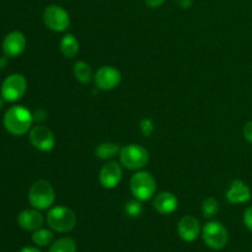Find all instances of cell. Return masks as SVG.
Masks as SVG:
<instances>
[{
	"mask_svg": "<svg viewBox=\"0 0 252 252\" xmlns=\"http://www.w3.org/2000/svg\"><path fill=\"white\" fill-rule=\"evenodd\" d=\"M33 115L29 108L24 106H12L5 112L2 123L4 127L10 134L24 135L32 128L33 123Z\"/></svg>",
	"mask_w": 252,
	"mask_h": 252,
	"instance_id": "obj_1",
	"label": "cell"
},
{
	"mask_svg": "<svg viewBox=\"0 0 252 252\" xmlns=\"http://www.w3.org/2000/svg\"><path fill=\"white\" fill-rule=\"evenodd\" d=\"M56 201V192L52 185L46 180H37L29 189V202L32 208L46 211L53 206Z\"/></svg>",
	"mask_w": 252,
	"mask_h": 252,
	"instance_id": "obj_2",
	"label": "cell"
},
{
	"mask_svg": "<svg viewBox=\"0 0 252 252\" xmlns=\"http://www.w3.org/2000/svg\"><path fill=\"white\" fill-rule=\"evenodd\" d=\"M46 219L49 228L58 233H68L76 225L75 213L64 206H57L49 209Z\"/></svg>",
	"mask_w": 252,
	"mask_h": 252,
	"instance_id": "obj_3",
	"label": "cell"
},
{
	"mask_svg": "<svg viewBox=\"0 0 252 252\" xmlns=\"http://www.w3.org/2000/svg\"><path fill=\"white\" fill-rule=\"evenodd\" d=\"M130 192L135 199L140 202L149 201L157 192V181L148 171H137L129 182Z\"/></svg>",
	"mask_w": 252,
	"mask_h": 252,
	"instance_id": "obj_4",
	"label": "cell"
},
{
	"mask_svg": "<svg viewBox=\"0 0 252 252\" xmlns=\"http://www.w3.org/2000/svg\"><path fill=\"white\" fill-rule=\"evenodd\" d=\"M120 161L126 169L138 171L149 161V152L142 145L128 144L121 149Z\"/></svg>",
	"mask_w": 252,
	"mask_h": 252,
	"instance_id": "obj_5",
	"label": "cell"
},
{
	"mask_svg": "<svg viewBox=\"0 0 252 252\" xmlns=\"http://www.w3.org/2000/svg\"><path fill=\"white\" fill-rule=\"evenodd\" d=\"M202 239L212 250H221L228 243V230L220 221H208L202 229Z\"/></svg>",
	"mask_w": 252,
	"mask_h": 252,
	"instance_id": "obj_6",
	"label": "cell"
},
{
	"mask_svg": "<svg viewBox=\"0 0 252 252\" xmlns=\"http://www.w3.org/2000/svg\"><path fill=\"white\" fill-rule=\"evenodd\" d=\"M26 78L22 74H11L2 81L1 88H0V96L7 102H15L22 98V96L26 94Z\"/></svg>",
	"mask_w": 252,
	"mask_h": 252,
	"instance_id": "obj_7",
	"label": "cell"
},
{
	"mask_svg": "<svg viewBox=\"0 0 252 252\" xmlns=\"http://www.w3.org/2000/svg\"><path fill=\"white\" fill-rule=\"evenodd\" d=\"M43 22L51 31L63 32L70 25V16L64 7L49 5L43 11Z\"/></svg>",
	"mask_w": 252,
	"mask_h": 252,
	"instance_id": "obj_8",
	"label": "cell"
},
{
	"mask_svg": "<svg viewBox=\"0 0 252 252\" xmlns=\"http://www.w3.org/2000/svg\"><path fill=\"white\" fill-rule=\"evenodd\" d=\"M30 142L39 152H51L56 145V137L53 132L46 126H34L30 129Z\"/></svg>",
	"mask_w": 252,
	"mask_h": 252,
	"instance_id": "obj_9",
	"label": "cell"
},
{
	"mask_svg": "<svg viewBox=\"0 0 252 252\" xmlns=\"http://www.w3.org/2000/svg\"><path fill=\"white\" fill-rule=\"evenodd\" d=\"M121 71L111 65H103L94 75L96 88L103 91H110L117 88L121 83Z\"/></svg>",
	"mask_w": 252,
	"mask_h": 252,
	"instance_id": "obj_10",
	"label": "cell"
},
{
	"mask_svg": "<svg viewBox=\"0 0 252 252\" xmlns=\"http://www.w3.org/2000/svg\"><path fill=\"white\" fill-rule=\"evenodd\" d=\"M122 167L118 162L116 161H107L100 170V175H98V180L100 184L102 185L103 189H112L122 180Z\"/></svg>",
	"mask_w": 252,
	"mask_h": 252,
	"instance_id": "obj_11",
	"label": "cell"
},
{
	"mask_svg": "<svg viewBox=\"0 0 252 252\" xmlns=\"http://www.w3.org/2000/svg\"><path fill=\"white\" fill-rule=\"evenodd\" d=\"M26 48V37L22 32L12 31L2 41V52L9 58L19 57Z\"/></svg>",
	"mask_w": 252,
	"mask_h": 252,
	"instance_id": "obj_12",
	"label": "cell"
},
{
	"mask_svg": "<svg viewBox=\"0 0 252 252\" xmlns=\"http://www.w3.org/2000/svg\"><path fill=\"white\" fill-rule=\"evenodd\" d=\"M177 233L182 240L186 243H192L198 238L201 233L199 221L193 216L182 217L177 224Z\"/></svg>",
	"mask_w": 252,
	"mask_h": 252,
	"instance_id": "obj_13",
	"label": "cell"
},
{
	"mask_svg": "<svg viewBox=\"0 0 252 252\" xmlns=\"http://www.w3.org/2000/svg\"><path fill=\"white\" fill-rule=\"evenodd\" d=\"M179 206V199L172 192L165 191L155 194L154 201H153V207L155 211L160 214H171L172 212L176 211Z\"/></svg>",
	"mask_w": 252,
	"mask_h": 252,
	"instance_id": "obj_14",
	"label": "cell"
},
{
	"mask_svg": "<svg viewBox=\"0 0 252 252\" xmlns=\"http://www.w3.org/2000/svg\"><path fill=\"white\" fill-rule=\"evenodd\" d=\"M17 223L25 230L34 231L43 225V216L38 209H25L17 217Z\"/></svg>",
	"mask_w": 252,
	"mask_h": 252,
	"instance_id": "obj_15",
	"label": "cell"
},
{
	"mask_svg": "<svg viewBox=\"0 0 252 252\" xmlns=\"http://www.w3.org/2000/svg\"><path fill=\"white\" fill-rule=\"evenodd\" d=\"M226 198L233 204L245 203L251 198V191L245 182L241 180H235L231 182L230 187L226 191Z\"/></svg>",
	"mask_w": 252,
	"mask_h": 252,
	"instance_id": "obj_16",
	"label": "cell"
},
{
	"mask_svg": "<svg viewBox=\"0 0 252 252\" xmlns=\"http://www.w3.org/2000/svg\"><path fill=\"white\" fill-rule=\"evenodd\" d=\"M59 49L65 58H75L79 53L78 38L73 33L64 34L59 43Z\"/></svg>",
	"mask_w": 252,
	"mask_h": 252,
	"instance_id": "obj_17",
	"label": "cell"
},
{
	"mask_svg": "<svg viewBox=\"0 0 252 252\" xmlns=\"http://www.w3.org/2000/svg\"><path fill=\"white\" fill-rule=\"evenodd\" d=\"M73 73L76 80L81 84H89L94 78L91 66L89 65L86 62H83V61H79L74 64Z\"/></svg>",
	"mask_w": 252,
	"mask_h": 252,
	"instance_id": "obj_18",
	"label": "cell"
},
{
	"mask_svg": "<svg viewBox=\"0 0 252 252\" xmlns=\"http://www.w3.org/2000/svg\"><path fill=\"white\" fill-rule=\"evenodd\" d=\"M120 147L115 143H110V142H106V143H101L100 145H97L96 148V157L101 160H108V159H112L115 158L116 155H120Z\"/></svg>",
	"mask_w": 252,
	"mask_h": 252,
	"instance_id": "obj_19",
	"label": "cell"
},
{
	"mask_svg": "<svg viewBox=\"0 0 252 252\" xmlns=\"http://www.w3.org/2000/svg\"><path fill=\"white\" fill-rule=\"evenodd\" d=\"M48 252H76V244L71 238H61L52 244Z\"/></svg>",
	"mask_w": 252,
	"mask_h": 252,
	"instance_id": "obj_20",
	"label": "cell"
},
{
	"mask_svg": "<svg viewBox=\"0 0 252 252\" xmlns=\"http://www.w3.org/2000/svg\"><path fill=\"white\" fill-rule=\"evenodd\" d=\"M54 235L51 230L48 229H37L32 234V241L36 244L37 246H48L53 243Z\"/></svg>",
	"mask_w": 252,
	"mask_h": 252,
	"instance_id": "obj_21",
	"label": "cell"
},
{
	"mask_svg": "<svg viewBox=\"0 0 252 252\" xmlns=\"http://www.w3.org/2000/svg\"><path fill=\"white\" fill-rule=\"evenodd\" d=\"M218 212L219 203L216 198L209 197V198L204 199L203 203H202V214H203L206 218H213L214 216H217Z\"/></svg>",
	"mask_w": 252,
	"mask_h": 252,
	"instance_id": "obj_22",
	"label": "cell"
},
{
	"mask_svg": "<svg viewBox=\"0 0 252 252\" xmlns=\"http://www.w3.org/2000/svg\"><path fill=\"white\" fill-rule=\"evenodd\" d=\"M125 212L128 217L137 218V217H139L140 214L143 213L142 202L138 201V199H132V201H128L125 206Z\"/></svg>",
	"mask_w": 252,
	"mask_h": 252,
	"instance_id": "obj_23",
	"label": "cell"
},
{
	"mask_svg": "<svg viewBox=\"0 0 252 252\" xmlns=\"http://www.w3.org/2000/svg\"><path fill=\"white\" fill-rule=\"evenodd\" d=\"M139 129L144 137H150L154 132V123L150 118H143L139 123Z\"/></svg>",
	"mask_w": 252,
	"mask_h": 252,
	"instance_id": "obj_24",
	"label": "cell"
},
{
	"mask_svg": "<svg viewBox=\"0 0 252 252\" xmlns=\"http://www.w3.org/2000/svg\"><path fill=\"white\" fill-rule=\"evenodd\" d=\"M244 224L249 230L252 231V207H249L244 213Z\"/></svg>",
	"mask_w": 252,
	"mask_h": 252,
	"instance_id": "obj_25",
	"label": "cell"
},
{
	"mask_svg": "<svg viewBox=\"0 0 252 252\" xmlns=\"http://www.w3.org/2000/svg\"><path fill=\"white\" fill-rule=\"evenodd\" d=\"M33 121L34 122H43V121L47 120V112L44 110H42V108H39V110L34 111L33 113Z\"/></svg>",
	"mask_w": 252,
	"mask_h": 252,
	"instance_id": "obj_26",
	"label": "cell"
},
{
	"mask_svg": "<svg viewBox=\"0 0 252 252\" xmlns=\"http://www.w3.org/2000/svg\"><path fill=\"white\" fill-rule=\"evenodd\" d=\"M244 138L249 143H252V121L246 123L245 127H244Z\"/></svg>",
	"mask_w": 252,
	"mask_h": 252,
	"instance_id": "obj_27",
	"label": "cell"
},
{
	"mask_svg": "<svg viewBox=\"0 0 252 252\" xmlns=\"http://www.w3.org/2000/svg\"><path fill=\"white\" fill-rule=\"evenodd\" d=\"M174 2L179 5L181 9H189L192 4H193V0H174Z\"/></svg>",
	"mask_w": 252,
	"mask_h": 252,
	"instance_id": "obj_28",
	"label": "cell"
},
{
	"mask_svg": "<svg viewBox=\"0 0 252 252\" xmlns=\"http://www.w3.org/2000/svg\"><path fill=\"white\" fill-rule=\"evenodd\" d=\"M144 2L147 6L152 7V9H157V7L161 6L164 4L165 0H144Z\"/></svg>",
	"mask_w": 252,
	"mask_h": 252,
	"instance_id": "obj_29",
	"label": "cell"
},
{
	"mask_svg": "<svg viewBox=\"0 0 252 252\" xmlns=\"http://www.w3.org/2000/svg\"><path fill=\"white\" fill-rule=\"evenodd\" d=\"M20 252H41L37 248H33V246H25V248L21 249Z\"/></svg>",
	"mask_w": 252,
	"mask_h": 252,
	"instance_id": "obj_30",
	"label": "cell"
},
{
	"mask_svg": "<svg viewBox=\"0 0 252 252\" xmlns=\"http://www.w3.org/2000/svg\"><path fill=\"white\" fill-rule=\"evenodd\" d=\"M7 63V57H0V69H4Z\"/></svg>",
	"mask_w": 252,
	"mask_h": 252,
	"instance_id": "obj_31",
	"label": "cell"
},
{
	"mask_svg": "<svg viewBox=\"0 0 252 252\" xmlns=\"http://www.w3.org/2000/svg\"><path fill=\"white\" fill-rule=\"evenodd\" d=\"M4 102H5V100L1 97V96H0V110H1L2 106H4Z\"/></svg>",
	"mask_w": 252,
	"mask_h": 252,
	"instance_id": "obj_32",
	"label": "cell"
}]
</instances>
